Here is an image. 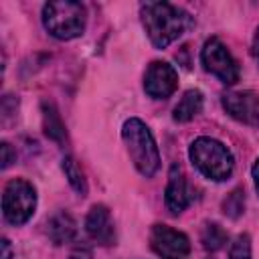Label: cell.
I'll use <instances>...</instances> for the list:
<instances>
[{"mask_svg":"<svg viewBox=\"0 0 259 259\" xmlns=\"http://www.w3.org/2000/svg\"><path fill=\"white\" fill-rule=\"evenodd\" d=\"M140 16L156 49H166L192 26V16L170 2H144L140 6Z\"/></svg>","mask_w":259,"mask_h":259,"instance_id":"1","label":"cell"},{"mask_svg":"<svg viewBox=\"0 0 259 259\" xmlns=\"http://www.w3.org/2000/svg\"><path fill=\"white\" fill-rule=\"evenodd\" d=\"M121 140L127 148L134 168L142 176L152 178L160 168V152L150 127L142 119L130 117L121 127Z\"/></svg>","mask_w":259,"mask_h":259,"instance_id":"2","label":"cell"},{"mask_svg":"<svg viewBox=\"0 0 259 259\" xmlns=\"http://www.w3.org/2000/svg\"><path fill=\"white\" fill-rule=\"evenodd\" d=\"M188 156H190V162L198 168V172L208 180L223 182L233 174L235 158L231 150L214 138H208V136L196 138L188 148Z\"/></svg>","mask_w":259,"mask_h":259,"instance_id":"3","label":"cell"},{"mask_svg":"<svg viewBox=\"0 0 259 259\" xmlns=\"http://www.w3.org/2000/svg\"><path fill=\"white\" fill-rule=\"evenodd\" d=\"M42 24L55 38L71 40L83 34L87 24V10L81 2H47L42 6Z\"/></svg>","mask_w":259,"mask_h":259,"instance_id":"4","label":"cell"},{"mask_svg":"<svg viewBox=\"0 0 259 259\" xmlns=\"http://www.w3.org/2000/svg\"><path fill=\"white\" fill-rule=\"evenodd\" d=\"M36 210V188L24 178H12L2 190V214L4 221L20 227L30 221Z\"/></svg>","mask_w":259,"mask_h":259,"instance_id":"5","label":"cell"},{"mask_svg":"<svg viewBox=\"0 0 259 259\" xmlns=\"http://www.w3.org/2000/svg\"><path fill=\"white\" fill-rule=\"evenodd\" d=\"M200 63L206 73L219 77L223 83L233 85L239 81V65L225 47V42L217 36H210L200 51Z\"/></svg>","mask_w":259,"mask_h":259,"instance_id":"6","label":"cell"},{"mask_svg":"<svg viewBox=\"0 0 259 259\" xmlns=\"http://www.w3.org/2000/svg\"><path fill=\"white\" fill-rule=\"evenodd\" d=\"M150 247L162 259H188L190 241L182 231L168 225H154L150 231Z\"/></svg>","mask_w":259,"mask_h":259,"instance_id":"7","label":"cell"},{"mask_svg":"<svg viewBox=\"0 0 259 259\" xmlns=\"http://www.w3.org/2000/svg\"><path fill=\"white\" fill-rule=\"evenodd\" d=\"M178 87V71L166 61H152L144 75V91L152 99H168Z\"/></svg>","mask_w":259,"mask_h":259,"instance_id":"8","label":"cell"},{"mask_svg":"<svg viewBox=\"0 0 259 259\" xmlns=\"http://www.w3.org/2000/svg\"><path fill=\"white\" fill-rule=\"evenodd\" d=\"M225 111L251 127H259V93L255 91H229L223 95Z\"/></svg>","mask_w":259,"mask_h":259,"instance_id":"9","label":"cell"},{"mask_svg":"<svg viewBox=\"0 0 259 259\" xmlns=\"http://www.w3.org/2000/svg\"><path fill=\"white\" fill-rule=\"evenodd\" d=\"M194 200V190L190 188L184 170L178 164L170 166L168 172V182H166V190H164V202L166 208L172 214H180L182 210H186Z\"/></svg>","mask_w":259,"mask_h":259,"instance_id":"10","label":"cell"},{"mask_svg":"<svg viewBox=\"0 0 259 259\" xmlns=\"http://www.w3.org/2000/svg\"><path fill=\"white\" fill-rule=\"evenodd\" d=\"M85 233L97 245H115V227L111 212L105 204H93L85 217Z\"/></svg>","mask_w":259,"mask_h":259,"instance_id":"11","label":"cell"},{"mask_svg":"<svg viewBox=\"0 0 259 259\" xmlns=\"http://www.w3.org/2000/svg\"><path fill=\"white\" fill-rule=\"evenodd\" d=\"M47 237L55 243V245H63V243H71L77 237V221L67 212V210H59L55 212L49 221H47Z\"/></svg>","mask_w":259,"mask_h":259,"instance_id":"12","label":"cell"},{"mask_svg":"<svg viewBox=\"0 0 259 259\" xmlns=\"http://www.w3.org/2000/svg\"><path fill=\"white\" fill-rule=\"evenodd\" d=\"M202 103H204L202 93H200L198 89H188V91L180 97V101L176 103V107H174V113H172L174 121L186 123V121L194 119V117L202 111Z\"/></svg>","mask_w":259,"mask_h":259,"instance_id":"13","label":"cell"},{"mask_svg":"<svg viewBox=\"0 0 259 259\" xmlns=\"http://www.w3.org/2000/svg\"><path fill=\"white\" fill-rule=\"evenodd\" d=\"M42 130H45V136L51 138L53 142L65 144V140H67L65 123H63L57 107L51 101H42Z\"/></svg>","mask_w":259,"mask_h":259,"instance_id":"14","label":"cell"},{"mask_svg":"<svg viewBox=\"0 0 259 259\" xmlns=\"http://www.w3.org/2000/svg\"><path fill=\"white\" fill-rule=\"evenodd\" d=\"M61 168H63V172H65V176H67V180H69V184L73 186V190H75L77 194L85 196V194H87V180H85V174H83L79 162H77L73 156H65Z\"/></svg>","mask_w":259,"mask_h":259,"instance_id":"15","label":"cell"},{"mask_svg":"<svg viewBox=\"0 0 259 259\" xmlns=\"http://www.w3.org/2000/svg\"><path fill=\"white\" fill-rule=\"evenodd\" d=\"M227 239L229 237H227L225 229L221 225H217V223H206L202 227V231H200V241H202V247L206 251H219V249H223L225 243H227Z\"/></svg>","mask_w":259,"mask_h":259,"instance_id":"16","label":"cell"},{"mask_svg":"<svg viewBox=\"0 0 259 259\" xmlns=\"http://www.w3.org/2000/svg\"><path fill=\"white\" fill-rule=\"evenodd\" d=\"M245 210V192L241 188H235L225 200H223V212L229 219H239Z\"/></svg>","mask_w":259,"mask_h":259,"instance_id":"17","label":"cell"},{"mask_svg":"<svg viewBox=\"0 0 259 259\" xmlns=\"http://www.w3.org/2000/svg\"><path fill=\"white\" fill-rule=\"evenodd\" d=\"M229 259H251V237L247 233L239 235L229 249Z\"/></svg>","mask_w":259,"mask_h":259,"instance_id":"18","label":"cell"},{"mask_svg":"<svg viewBox=\"0 0 259 259\" xmlns=\"http://www.w3.org/2000/svg\"><path fill=\"white\" fill-rule=\"evenodd\" d=\"M12 162H16V152H12V146L8 142H2V168L6 170Z\"/></svg>","mask_w":259,"mask_h":259,"instance_id":"19","label":"cell"},{"mask_svg":"<svg viewBox=\"0 0 259 259\" xmlns=\"http://www.w3.org/2000/svg\"><path fill=\"white\" fill-rule=\"evenodd\" d=\"M71 259H93V253H91L89 245L79 243V245H75V249L71 251Z\"/></svg>","mask_w":259,"mask_h":259,"instance_id":"20","label":"cell"},{"mask_svg":"<svg viewBox=\"0 0 259 259\" xmlns=\"http://www.w3.org/2000/svg\"><path fill=\"white\" fill-rule=\"evenodd\" d=\"M251 176H253V186H255V192L259 196V158L255 160L253 168H251Z\"/></svg>","mask_w":259,"mask_h":259,"instance_id":"21","label":"cell"},{"mask_svg":"<svg viewBox=\"0 0 259 259\" xmlns=\"http://www.w3.org/2000/svg\"><path fill=\"white\" fill-rule=\"evenodd\" d=\"M251 53H253V59H255V61H257V65H259V28L255 30L253 45H251Z\"/></svg>","mask_w":259,"mask_h":259,"instance_id":"22","label":"cell"},{"mask_svg":"<svg viewBox=\"0 0 259 259\" xmlns=\"http://www.w3.org/2000/svg\"><path fill=\"white\" fill-rule=\"evenodd\" d=\"M2 259H12V249H10V241L4 237L2 239Z\"/></svg>","mask_w":259,"mask_h":259,"instance_id":"23","label":"cell"}]
</instances>
